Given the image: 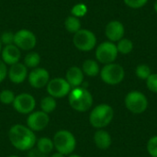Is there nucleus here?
I'll return each mask as SVG.
<instances>
[{
    "mask_svg": "<svg viewBox=\"0 0 157 157\" xmlns=\"http://www.w3.org/2000/svg\"><path fill=\"white\" fill-rule=\"evenodd\" d=\"M8 139L11 144L20 151H29L37 143L34 132L28 126L21 124H16L10 128L8 132Z\"/></svg>",
    "mask_w": 157,
    "mask_h": 157,
    "instance_id": "obj_1",
    "label": "nucleus"
},
{
    "mask_svg": "<svg viewBox=\"0 0 157 157\" xmlns=\"http://www.w3.org/2000/svg\"><path fill=\"white\" fill-rule=\"evenodd\" d=\"M69 104L76 111H87L93 105V97L85 87L78 86L72 89L69 93Z\"/></svg>",
    "mask_w": 157,
    "mask_h": 157,
    "instance_id": "obj_2",
    "label": "nucleus"
},
{
    "mask_svg": "<svg viewBox=\"0 0 157 157\" xmlns=\"http://www.w3.org/2000/svg\"><path fill=\"white\" fill-rule=\"evenodd\" d=\"M114 117L113 109L108 104H100L93 109L89 115L90 124L97 129L108 126Z\"/></svg>",
    "mask_w": 157,
    "mask_h": 157,
    "instance_id": "obj_3",
    "label": "nucleus"
},
{
    "mask_svg": "<svg viewBox=\"0 0 157 157\" xmlns=\"http://www.w3.org/2000/svg\"><path fill=\"white\" fill-rule=\"evenodd\" d=\"M53 144L56 151L63 155H70L76 147V140L74 134L66 130L58 131L53 137Z\"/></svg>",
    "mask_w": 157,
    "mask_h": 157,
    "instance_id": "obj_4",
    "label": "nucleus"
},
{
    "mask_svg": "<svg viewBox=\"0 0 157 157\" xmlns=\"http://www.w3.org/2000/svg\"><path fill=\"white\" fill-rule=\"evenodd\" d=\"M124 75L125 72L123 67L114 63L105 64V66L100 71V77L102 81L110 86L120 84L123 80Z\"/></svg>",
    "mask_w": 157,
    "mask_h": 157,
    "instance_id": "obj_5",
    "label": "nucleus"
},
{
    "mask_svg": "<svg viewBox=\"0 0 157 157\" xmlns=\"http://www.w3.org/2000/svg\"><path fill=\"white\" fill-rule=\"evenodd\" d=\"M73 42L75 48L79 51L90 52L95 48L97 44V37L92 31L81 29L76 33H75Z\"/></svg>",
    "mask_w": 157,
    "mask_h": 157,
    "instance_id": "obj_6",
    "label": "nucleus"
},
{
    "mask_svg": "<svg viewBox=\"0 0 157 157\" xmlns=\"http://www.w3.org/2000/svg\"><path fill=\"white\" fill-rule=\"evenodd\" d=\"M126 108L134 114L144 113L148 107V100L143 93L139 91H132L125 98Z\"/></svg>",
    "mask_w": 157,
    "mask_h": 157,
    "instance_id": "obj_7",
    "label": "nucleus"
},
{
    "mask_svg": "<svg viewBox=\"0 0 157 157\" xmlns=\"http://www.w3.org/2000/svg\"><path fill=\"white\" fill-rule=\"evenodd\" d=\"M118 49L114 42L104 41L100 43L96 50L97 60L104 64L112 63L118 56Z\"/></svg>",
    "mask_w": 157,
    "mask_h": 157,
    "instance_id": "obj_8",
    "label": "nucleus"
},
{
    "mask_svg": "<svg viewBox=\"0 0 157 157\" xmlns=\"http://www.w3.org/2000/svg\"><path fill=\"white\" fill-rule=\"evenodd\" d=\"M71 86L66 79L56 77L49 81L47 85V92L49 96L54 98H62L69 95L71 91Z\"/></svg>",
    "mask_w": 157,
    "mask_h": 157,
    "instance_id": "obj_9",
    "label": "nucleus"
},
{
    "mask_svg": "<svg viewBox=\"0 0 157 157\" xmlns=\"http://www.w3.org/2000/svg\"><path fill=\"white\" fill-rule=\"evenodd\" d=\"M14 44L19 50L29 51L36 46L37 38L32 31L23 29L15 33Z\"/></svg>",
    "mask_w": 157,
    "mask_h": 157,
    "instance_id": "obj_10",
    "label": "nucleus"
},
{
    "mask_svg": "<svg viewBox=\"0 0 157 157\" xmlns=\"http://www.w3.org/2000/svg\"><path fill=\"white\" fill-rule=\"evenodd\" d=\"M13 108L21 114H29L33 112L35 106H36V100L33 96L28 93H22L17 96H16L13 103Z\"/></svg>",
    "mask_w": 157,
    "mask_h": 157,
    "instance_id": "obj_11",
    "label": "nucleus"
},
{
    "mask_svg": "<svg viewBox=\"0 0 157 157\" xmlns=\"http://www.w3.org/2000/svg\"><path fill=\"white\" fill-rule=\"evenodd\" d=\"M50 122L49 114L40 110L31 112L27 118V126L33 132L44 130Z\"/></svg>",
    "mask_w": 157,
    "mask_h": 157,
    "instance_id": "obj_12",
    "label": "nucleus"
},
{
    "mask_svg": "<svg viewBox=\"0 0 157 157\" xmlns=\"http://www.w3.org/2000/svg\"><path fill=\"white\" fill-rule=\"evenodd\" d=\"M29 85L34 88H42L50 81V74L44 68H34L28 75Z\"/></svg>",
    "mask_w": 157,
    "mask_h": 157,
    "instance_id": "obj_13",
    "label": "nucleus"
},
{
    "mask_svg": "<svg viewBox=\"0 0 157 157\" xmlns=\"http://www.w3.org/2000/svg\"><path fill=\"white\" fill-rule=\"evenodd\" d=\"M124 33H125L124 26L119 20L109 21L105 29V34L107 38L109 40V41L111 42L119 41L120 40H121L124 36Z\"/></svg>",
    "mask_w": 157,
    "mask_h": 157,
    "instance_id": "obj_14",
    "label": "nucleus"
},
{
    "mask_svg": "<svg viewBox=\"0 0 157 157\" xmlns=\"http://www.w3.org/2000/svg\"><path fill=\"white\" fill-rule=\"evenodd\" d=\"M7 75L12 83L21 84L28 77V68L24 63H17L10 66Z\"/></svg>",
    "mask_w": 157,
    "mask_h": 157,
    "instance_id": "obj_15",
    "label": "nucleus"
},
{
    "mask_svg": "<svg viewBox=\"0 0 157 157\" xmlns=\"http://www.w3.org/2000/svg\"><path fill=\"white\" fill-rule=\"evenodd\" d=\"M1 55H2L3 62L6 64L11 66L17 63H19L21 52L20 50L15 44H11V45H6L4 47V49H2Z\"/></svg>",
    "mask_w": 157,
    "mask_h": 157,
    "instance_id": "obj_16",
    "label": "nucleus"
},
{
    "mask_svg": "<svg viewBox=\"0 0 157 157\" xmlns=\"http://www.w3.org/2000/svg\"><path fill=\"white\" fill-rule=\"evenodd\" d=\"M65 79L71 87H78L84 81V73L81 68L77 66H72L67 70Z\"/></svg>",
    "mask_w": 157,
    "mask_h": 157,
    "instance_id": "obj_17",
    "label": "nucleus"
},
{
    "mask_svg": "<svg viewBox=\"0 0 157 157\" xmlns=\"http://www.w3.org/2000/svg\"><path fill=\"white\" fill-rule=\"evenodd\" d=\"M111 136L104 130H98L94 134V143L98 148L101 150H107L111 145Z\"/></svg>",
    "mask_w": 157,
    "mask_h": 157,
    "instance_id": "obj_18",
    "label": "nucleus"
},
{
    "mask_svg": "<svg viewBox=\"0 0 157 157\" xmlns=\"http://www.w3.org/2000/svg\"><path fill=\"white\" fill-rule=\"evenodd\" d=\"M82 71L87 76L94 77L99 74V65L96 61L88 59L84 62L82 66Z\"/></svg>",
    "mask_w": 157,
    "mask_h": 157,
    "instance_id": "obj_19",
    "label": "nucleus"
},
{
    "mask_svg": "<svg viewBox=\"0 0 157 157\" xmlns=\"http://www.w3.org/2000/svg\"><path fill=\"white\" fill-rule=\"evenodd\" d=\"M37 149L41 152L44 155H49L52 152L53 148H54V144H53V141L50 138L47 137H41L40 138L37 143Z\"/></svg>",
    "mask_w": 157,
    "mask_h": 157,
    "instance_id": "obj_20",
    "label": "nucleus"
},
{
    "mask_svg": "<svg viewBox=\"0 0 157 157\" xmlns=\"http://www.w3.org/2000/svg\"><path fill=\"white\" fill-rule=\"evenodd\" d=\"M64 27L67 31L75 34L81 29V22L78 17H75L74 16H69L64 20Z\"/></svg>",
    "mask_w": 157,
    "mask_h": 157,
    "instance_id": "obj_21",
    "label": "nucleus"
},
{
    "mask_svg": "<svg viewBox=\"0 0 157 157\" xmlns=\"http://www.w3.org/2000/svg\"><path fill=\"white\" fill-rule=\"evenodd\" d=\"M56 107H57V102H56L55 98L51 96L43 98L40 101L41 111H43L47 114L52 113L56 109Z\"/></svg>",
    "mask_w": 157,
    "mask_h": 157,
    "instance_id": "obj_22",
    "label": "nucleus"
},
{
    "mask_svg": "<svg viewBox=\"0 0 157 157\" xmlns=\"http://www.w3.org/2000/svg\"><path fill=\"white\" fill-rule=\"evenodd\" d=\"M40 63V56L38 52H31L24 58V64L27 68H37Z\"/></svg>",
    "mask_w": 157,
    "mask_h": 157,
    "instance_id": "obj_23",
    "label": "nucleus"
},
{
    "mask_svg": "<svg viewBox=\"0 0 157 157\" xmlns=\"http://www.w3.org/2000/svg\"><path fill=\"white\" fill-rule=\"evenodd\" d=\"M118 52L122 53V54H128L132 52L133 50V43L131 40L129 39H121L118 41V44L116 45Z\"/></svg>",
    "mask_w": 157,
    "mask_h": 157,
    "instance_id": "obj_24",
    "label": "nucleus"
},
{
    "mask_svg": "<svg viewBox=\"0 0 157 157\" xmlns=\"http://www.w3.org/2000/svg\"><path fill=\"white\" fill-rule=\"evenodd\" d=\"M135 73H136V75L140 79H143V80H146L152 75L151 68L147 64H139L136 67Z\"/></svg>",
    "mask_w": 157,
    "mask_h": 157,
    "instance_id": "obj_25",
    "label": "nucleus"
},
{
    "mask_svg": "<svg viewBox=\"0 0 157 157\" xmlns=\"http://www.w3.org/2000/svg\"><path fill=\"white\" fill-rule=\"evenodd\" d=\"M15 98H16V96H15L14 92L9 90V89L2 90L1 93H0V101L5 105L12 104Z\"/></svg>",
    "mask_w": 157,
    "mask_h": 157,
    "instance_id": "obj_26",
    "label": "nucleus"
},
{
    "mask_svg": "<svg viewBox=\"0 0 157 157\" xmlns=\"http://www.w3.org/2000/svg\"><path fill=\"white\" fill-rule=\"evenodd\" d=\"M71 13H72V16H74L75 17H78V18L82 17L87 13V6L83 3L76 4L73 6Z\"/></svg>",
    "mask_w": 157,
    "mask_h": 157,
    "instance_id": "obj_27",
    "label": "nucleus"
},
{
    "mask_svg": "<svg viewBox=\"0 0 157 157\" xmlns=\"http://www.w3.org/2000/svg\"><path fill=\"white\" fill-rule=\"evenodd\" d=\"M147 151L152 157H157V135L152 137L147 143Z\"/></svg>",
    "mask_w": 157,
    "mask_h": 157,
    "instance_id": "obj_28",
    "label": "nucleus"
},
{
    "mask_svg": "<svg viewBox=\"0 0 157 157\" xmlns=\"http://www.w3.org/2000/svg\"><path fill=\"white\" fill-rule=\"evenodd\" d=\"M14 38H15V33L11 31H6L2 33V35L0 36V40L2 44L6 46V45L14 44Z\"/></svg>",
    "mask_w": 157,
    "mask_h": 157,
    "instance_id": "obj_29",
    "label": "nucleus"
},
{
    "mask_svg": "<svg viewBox=\"0 0 157 157\" xmlns=\"http://www.w3.org/2000/svg\"><path fill=\"white\" fill-rule=\"evenodd\" d=\"M146 85L149 90L154 93H157V74H152L146 79Z\"/></svg>",
    "mask_w": 157,
    "mask_h": 157,
    "instance_id": "obj_30",
    "label": "nucleus"
},
{
    "mask_svg": "<svg viewBox=\"0 0 157 157\" xmlns=\"http://www.w3.org/2000/svg\"><path fill=\"white\" fill-rule=\"evenodd\" d=\"M124 3L131 8L138 9L146 5L148 0H123Z\"/></svg>",
    "mask_w": 157,
    "mask_h": 157,
    "instance_id": "obj_31",
    "label": "nucleus"
},
{
    "mask_svg": "<svg viewBox=\"0 0 157 157\" xmlns=\"http://www.w3.org/2000/svg\"><path fill=\"white\" fill-rule=\"evenodd\" d=\"M7 72L8 71L6 64L3 61H0V83L6 79V77L7 76Z\"/></svg>",
    "mask_w": 157,
    "mask_h": 157,
    "instance_id": "obj_32",
    "label": "nucleus"
},
{
    "mask_svg": "<svg viewBox=\"0 0 157 157\" xmlns=\"http://www.w3.org/2000/svg\"><path fill=\"white\" fill-rule=\"evenodd\" d=\"M29 157H47V155L42 154L41 152H40L38 149H33L32 148L31 150H29Z\"/></svg>",
    "mask_w": 157,
    "mask_h": 157,
    "instance_id": "obj_33",
    "label": "nucleus"
},
{
    "mask_svg": "<svg viewBox=\"0 0 157 157\" xmlns=\"http://www.w3.org/2000/svg\"><path fill=\"white\" fill-rule=\"evenodd\" d=\"M65 155H62V154H60V153H55V154H52V155L50 157H64Z\"/></svg>",
    "mask_w": 157,
    "mask_h": 157,
    "instance_id": "obj_34",
    "label": "nucleus"
},
{
    "mask_svg": "<svg viewBox=\"0 0 157 157\" xmlns=\"http://www.w3.org/2000/svg\"><path fill=\"white\" fill-rule=\"evenodd\" d=\"M67 157H82V156H80V155H68Z\"/></svg>",
    "mask_w": 157,
    "mask_h": 157,
    "instance_id": "obj_35",
    "label": "nucleus"
},
{
    "mask_svg": "<svg viewBox=\"0 0 157 157\" xmlns=\"http://www.w3.org/2000/svg\"><path fill=\"white\" fill-rule=\"evenodd\" d=\"M154 7H155V12L157 13V0L155 1V6H154Z\"/></svg>",
    "mask_w": 157,
    "mask_h": 157,
    "instance_id": "obj_36",
    "label": "nucleus"
},
{
    "mask_svg": "<svg viewBox=\"0 0 157 157\" xmlns=\"http://www.w3.org/2000/svg\"><path fill=\"white\" fill-rule=\"evenodd\" d=\"M2 42H1V40H0V53H1V52H2Z\"/></svg>",
    "mask_w": 157,
    "mask_h": 157,
    "instance_id": "obj_37",
    "label": "nucleus"
},
{
    "mask_svg": "<svg viewBox=\"0 0 157 157\" xmlns=\"http://www.w3.org/2000/svg\"><path fill=\"white\" fill-rule=\"evenodd\" d=\"M7 157H18V156H17V155H10V156H7Z\"/></svg>",
    "mask_w": 157,
    "mask_h": 157,
    "instance_id": "obj_38",
    "label": "nucleus"
}]
</instances>
